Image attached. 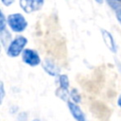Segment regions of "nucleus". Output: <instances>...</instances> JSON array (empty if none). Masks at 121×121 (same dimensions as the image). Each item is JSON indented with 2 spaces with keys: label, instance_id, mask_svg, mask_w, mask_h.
<instances>
[{
  "label": "nucleus",
  "instance_id": "1",
  "mask_svg": "<svg viewBox=\"0 0 121 121\" xmlns=\"http://www.w3.org/2000/svg\"><path fill=\"white\" fill-rule=\"evenodd\" d=\"M8 24L9 27L15 32H22L26 29L27 26V22L25 17L20 13H13L9 15Z\"/></svg>",
  "mask_w": 121,
  "mask_h": 121
},
{
  "label": "nucleus",
  "instance_id": "2",
  "mask_svg": "<svg viewBox=\"0 0 121 121\" xmlns=\"http://www.w3.org/2000/svg\"><path fill=\"white\" fill-rule=\"evenodd\" d=\"M27 43L26 38H25L24 36H18L16 37L9 45L8 50H7V54L9 57H17L21 54V52L23 51L24 47L26 46Z\"/></svg>",
  "mask_w": 121,
  "mask_h": 121
},
{
  "label": "nucleus",
  "instance_id": "3",
  "mask_svg": "<svg viewBox=\"0 0 121 121\" xmlns=\"http://www.w3.org/2000/svg\"><path fill=\"white\" fill-rule=\"evenodd\" d=\"M44 0H20V7L26 13L34 12L39 10L43 5Z\"/></svg>",
  "mask_w": 121,
  "mask_h": 121
},
{
  "label": "nucleus",
  "instance_id": "4",
  "mask_svg": "<svg viewBox=\"0 0 121 121\" xmlns=\"http://www.w3.org/2000/svg\"><path fill=\"white\" fill-rule=\"evenodd\" d=\"M23 61L30 66H36L41 62L39 54L32 49H25L22 55Z\"/></svg>",
  "mask_w": 121,
  "mask_h": 121
},
{
  "label": "nucleus",
  "instance_id": "5",
  "mask_svg": "<svg viewBox=\"0 0 121 121\" xmlns=\"http://www.w3.org/2000/svg\"><path fill=\"white\" fill-rule=\"evenodd\" d=\"M67 105H68V108H69V110H70V112L72 113L73 117H74L77 121H86L85 115H84L83 112H82V111L80 110V108L77 105V103L69 101V102L67 103Z\"/></svg>",
  "mask_w": 121,
  "mask_h": 121
},
{
  "label": "nucleus",
  "instance_id": "6",
  "mask_svg": "<svg viewBox=\"0 0 121 121\" xmlns=\"http://www.w3.org/2000/svg\"><path fill=\"white\" fill-rule=\"evenodd\" d=\"M101 33H102V38H103V41H104L105 44L108 46V48L112 52L115 53L116 52V45H115V43H114V40H113L112 34L109 31L105 30V29H102Z\"/></svg>",
  "mask_w": 121,
  "mask_h": 121
},
{
  "label": "nucleus",
  "instance_id": "7",
  "mask_svg": "<svg viewBox=\"0 0 121 121\" xmlns=\"http://www.w3.org/2000/svg\"><path fill=\"white\" fill-rule=\"evenodd\" d=\"M43 67L44 71L49 74L50 76H57L59 74V68L58 66L50 60H45L43 63Z\"/></svg>",
  "mask_w": 121,
  "mask_h": 121
},
{
  "label": "nucleus",
  "instance_id": "8",
  "mask_svg": "<svg viewBox=\"0 0 121 121\" xmlns=\"http://www.w3.org/2000/svg\"><path fill=\"white\" fill-rule=\"evenodd\" d=\"M60 81V87L63 92H66L68 87H69V79L66 75H60L59 78Z\"/></svg>",
  "mask_w": 121,
  "mask_h": 121
},
{
  "label": "nucleus",
  "instance_id": "9",
  "mask_svg": "<svg viewBox=\"0 0 121 121\" xmlns=\"http://www.w3.org/2000/svg\"><path fill=\"white\" fill-rule=\"evenodd\" d=\"M70 96H71V98L73 99V101H74L75 103L80 102V95H79L78 90L73 89V90L71 91V93H70Z\"/></svg>",
  "mask_w": 121,
  "mask_h": 121
},
{
  "label": "nucleus",
  "instance_id": "10",
  "mask_svg": "<svg viewBox=\"0 0 121 121\" xmlns=\"http://www.w3.org/2000/svg\"><path fill=\"white\" fill-rule=\"evenodd\" d=\"M107 2L110 7L114 9L115 10L121 8V0H107Z\"/></svg>",
  "mask_w": 121,
  "mask_h": 121
},
{
  "label": "nucleus",
  "instance_id": "11",
  "mask_svg": "<svg viewBox=\"0 0 121 121\" xmlns=\"http://www.w3.org/2000/svg\"><path fill=\"white\" fill-rule=\"evenodd\" d=\"M6 28V20H5V16L3 14V12L0 13V32L4 31Z\"/></svg>",
  "mask_w": 121,
  "mask_h": 121
},
{
  "label": "nucleus",
  "instance_id": "12",
  "mask_svg": "<svg viewBox=\"0 0 121 121\" xmlns=\"http://www.w3.org/2000/svg\"><path fill=\"white\" fill-rule=\"evenodd\" d=\"M0 99H1V102L3 101V99H4V95H5V90H4V84H3V82H1V84H0Z\"/></svg>",
  "mask_w": 121,
  "mask_h": 121
},
{
  "label": "nucleus",
  "instance_id": "13",
  "mask_svg": "<svg viewBox=\"0 0 121 121\" xmlns=\"http://www.w3.org/2000/svg\"><path fill=\"white\" fill-rule=\"evenodd\" d=\"M115 14H116L117 20H118V21H119V23L121 24V8H120V9H116Z\"/></svg>",
  "mask_w": 121,
  "mask_h": 121
},
{
  "label": "nucleus",
  "instance_id": "14",
  "mask_svg": "<svg viewBox=\"0 0 121 121\" xmlns=\"http://www.w3.org/2000/svg\"><path fill=\"white\" fill-rule=\"evenodd\" d=\"M2 2L5 6H10L14 2V0H2Z\"/></svg>",
  "mask_w": 121,
  "mask_h": 121
},
{
  "label": "nucleus",
  "instance_id": "15",
  "mask_svg": "<svg viewBox=\"0 0 121 121\" xmlns=\"http://www.w3.org/2000/svg\"><path fill=\"white\" fill-rule=\"evenodd\" d=\"M117 104H118V106H119V107H121V95H119V97H118Z\"/></svg>",
  "mask_w": 121,
  "mask_h": 121
},
{
  "label": "nucleus",
  "instance_id": "16",
  "mask_svg": "<svg viewBox=\"0 0 121 121\" xmlns=\"http://www.w3.org/2000/svg\"><path fill=\"white\" fill-rule=\"evenodd\" d=\"M95 1H96L97 3H99V4H101V3L103 2V0H95Z\"/></svg>",
  "mask_w": 121,
  "mask_h": 121
},
{
  "label": "nucleus",
  "instance_id": "17",
  "mask_svg": "<svg viewBox=\"0 0 121 121\" xmlns=\"http://www.w3.org/2000/svg\"><path fill=\"white\" fill-rule=\"evenodd\" d=\"M33 121H41V120H39V119H34Z\"/></svg>",
  "mask_w": 121,
  "mask_h": 121
}]
</instances>
